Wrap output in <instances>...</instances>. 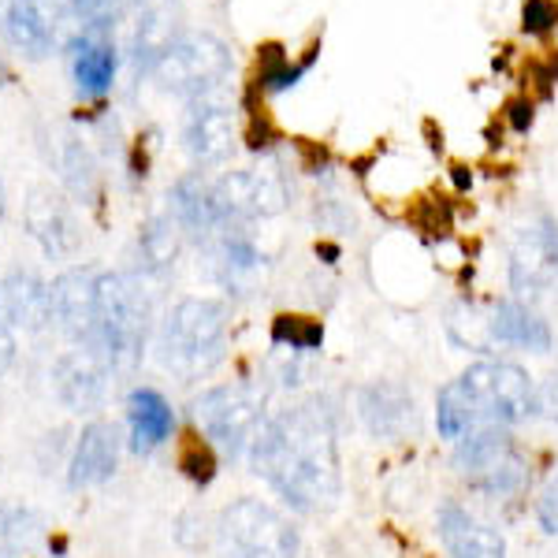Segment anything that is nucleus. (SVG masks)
<instances>
[{
    "mask_svg": "<svg viewBox=\"0 0 558 558\" xmlns=\"http://www.w3.org/2000/svg\"><path fill=\"white\" fill-rule=\"evenodd\" d=\"M357 421L376 444H402L407 436L417 432V402H413L410 387L399 380H373L357 387Z\"/></svg>",
    "mask_w": 558,
    "mask_h": 558,
    "instance_id": "9d476101",
    "label": "nucleus"
},
{
    "mask_svg": "<svg viewBox=\"0 0 558 558\" xmlns=\"http://www.w3.org/2000/svg\"><path fill=\"white\" fill-rule=\"evenodd\" d=\"M529 71H533V83L539 89V97H551L555 83H558V57L536 60V64H529Z\"/></svg>",
    "mask_w": 558,
    "mask_h": 558,
    "instance_id": "c9c22d12",
    "label": "nucleus"
},
{
    "mask_svg": "<svg viewBox=\"0 0 558 558\" xmlns=\"http://www.w3.org/2000/svg\"><path fill=\"white\" fill-rule=\"evenodd\" d=\"M34 533H38V518H34L31 510H8V514L0 518V536H4L12 547L31 544Z\"/></svg>",
    "mask_w": 558,
    "mask_h": 558,
    "instance_id": "2f4dec72",
    "label": "nucleus"
},
{
    "mask_svg": "<svg viewBox=\"0 0 558 558\" xmlns=\"http://www.w3.org/2000/svg\"><path fill=\"white\" fill-rule=\"evenodd\" d=\"M8 83H12V68H8V60H4V52H0V89H4Z\"/></svg>",
    "mask_w": 558,
    "mask_h": 558,
    "instance_id": "58836bf2",
    "label": "nucleus"
},
{
    "mask_svg": "<svg viewBox=\"0 0 558 558\" xmlns=\"http://www.w3.org/2000/svg\"><path fill=\"white\" fill-rule=\"evenodd\" d=\"M194 428L202 432V439L220 451L223 458H242L250 454L257 432L265 428V421L272 417L265 402V391L257 384L235 380V384H216L205 387L191 407Z\"/></svg>",
    "mask_w": 558,
    "mask_h": 558,
    "instance_id": "39448f33",
    "label": "nucleus"
},
{
    "mask_svg": "<svg viewBox=\"0 0 558 558\" xmlns=\"http://www.w3.org/2000/svg\"><path fill=\"white\" fill-rule=\"evenodd\" d=\"M436 533L439 544L447 547V558H507V536L458 499L439 502Z\"/></svg>",
    "mask_w": 558,
    "mask_h": 558,
    "instance_id": "4468645a",
    "label": "nucleus"
},
{
    "mask_svg": "<svg viewBox=\"0 0 558 558\" xmlns=\"http://www.w3.org/2000/svg\"><path fill=\"white\" fill-rule=\"evenodd\" d=\"M26 228H31V235L38 239V246L49 257H71L83 246V231H78L75 213H71V205L60 194H52L49 186L31 191V202H26Z\"/></svg>",
    "mask_w": 558,
    "mask_h": 558,
    "instance_id": "dca6fc26",
    "label": "nucleus"
},
{
    "mask_svg": "<svg viewBox=\"0 0 558 558\" xmlns=\"http://www.w3.org/2000/svg\"><path fill=\"white\" fill-rule=\"evenodd\" d=\"M558 26V0H525L521 4V31L529 38H544Z\"/></svg>",
    "mask_w": 558,
    "mask_h": 558,
    "instance_id": "7c9ffc66",
    "label": "nucleus"
},
{
    "mask_svg": "<svg viewBox=\"0 0 558 558\" xmlns=\"http://www.w3.org/2000/svg\"><path fill=\"white\" fill-rule=\"evenodd\" d=\"M149 339V299L142 291L138 276L101 272L97 276V324L94 350L112 373L128 376L138 368Z\"/></svg>",
    "mask_w": 558,
    "mask_h": 558,
    "instance_id": "7ed1b4c3",
    "label": "nucleus"
},
{
    "mask_svg": "<svg viewBox=\"0 0 558 558\" xmlns=\"http://www.w3.org/2000/svg\"><path fill=\"white\" fill-rule=\"evenodd\" d=\"M476 428H484L481 417H476V407H473L470 391H465V384L454 376V380H447L436 395V432L447 444H458V439H465Z\"/></svg>",
    "mask_w": 558,
    "mask_h": 558,
    "instance_id": "b1692460",
    "label": "nucleus"
},
{
    "mask_svg": "<svg viewBox=\"0 0 558 558\" xmlns=\"http://www.w3.org/2000/svg\"><path fill=\"white\" fill-rule=\"evenodd\" d=\"M120 465V432L105 421H94V425L83 428L75 451H71L68 462V481L71 488H94V484H105L108 476Z\"/></svg>",
    "mask_w": 558,
    "mask_h": 558,
    "instance_id": "aec40b11",
    "label": "nucleus"
},
{
    "mask_svg": "<svg viewBox=\"0 0 558 558\" xmlns=\"http://www.w3.org/2000/svg\"><path fill=\"white\" fill-rule=\"evenodd\" d=\"M183 142L186 153L202 165H223L231 157V146H235V123H231V112L213 97H202V101L191 105L183 123Z\"/></svg>",
    "mask_w": 558,
    "mask_h": 558,
    "instance_id": "f3484780",
    "label": "nucleus"
},
{
    "mask_svg": "<svg viewBox=\"0 0 558 558\" xmlns=\"http://www.w3.org/2000/svg\"><path fill=\"white\" fill-rule=\"evenodd\" d=\"M128 428H131V451L153 454L165 447L175 432V410L157 387H134L128 399Z\"/></svg>",
    "mask_w": 558,
    "mask_h": 558,
    "instance_id": "4be33fe9",
    "label": "nucleus"
},
{
    "mask_svg": "<svg viewBox=\"0 0 558 558\" xmlns=\"http://www.w3.org/2000/svg\"><path fill=\"white\" fill-rule=\"evenodd\" d=\"M0 213H4V191H0Z\"/></svg>",
    "mask_w": 558,
    "mask_h": 558,
    "instance_id": "a19ab883",
    "label": "nucleus"
},
{
    "mask_svg": "<svg viewBox=\"0 0 558 558\" xmlns=\"http://www.w3.org/2000/svg\"><path fill=\"white\" fill-rule=\"evenodd\" d=\"M536 410H539V417L558 425V373H547L544 380L536 384Z\"/></svg>",
    "mask_w": 558,
    "mask_h": 558,
    "instance_id": "72a5a7b5",
    "label": "nucleus"
},
{
    "mask_svg": "<svg viewBox=\"0 0 558 558\" xmlns=\"http://www.w3.org/2000/svg\"><path fill=\"white\" fill-rule=\"evenodd\" d=\"M558 279V220L539 216V223L521 231V239L510 250V291L518 299L544 294Z\"/></svg>",
    "mask_w": 558,
    "mask_h": 558,
    "instance_id": "ddd939ff",
    "label": "nucleus"
},
{
    "mask_svg": "<svg viewBox=\"0 0 558 558\" xmlns=\"http://www.w3.org/2000/svg\"><path fill=\"white\" fill-rule=\"evenodd\" d=\"M228 305L220 299H183L168 310L157 357L179 380H202L228 354Z\"/></svg>",
    "mask_w": 558,
    "mask_h": 558,
    "instance_id": "f03ea898",
    "label": "nucleus"
},
{
    "mask_svg": "<svg viewBox=\"0 0 558 558\" xmlns=\"http://www.w3.org/2000/svg\"><path fill=\"white\" fill-rule=\"evenodd\" d=\"M179 20H183L179 0H123V12L116 23H123L134 64L149 71L165 57L168 45L179 38Z\"/></svg>",
    "mask_w": 558,
    "mask_h": 558,
    "instance_id": "1a4fd4ad",
    "label": "nucleus"
},
{
    "mask_svg": "<svg viewBox=\"0 0 558 558\" xmlns=\"http://www.w3.org/2000/svg\"><path fill=\"white\" fill-rule=\"evenodd\" d=\"M451 465L465 488L492 502L518 499L533 484V462H529V454L521 451L514 432L499 425H484L470 432L465 439H458Z\"/></svg>",
    "mask_w": 558,
    "mask_h": 558,
    "instance_id": "20e7f679",
    "label": "nucleus"
},
{
    "mask_svg": "<svg viewBox=\"0 0 558 558\" xmlns=\"http://www.w3.org/2000/svg\"><path fill=\"white\" fill-rule=\"evenodd\" d=\"M64 0H0V34L26 60H45L57 49Z\"/></svg>",
    "mask_w": 558,
    "mask_h": 558,
    "instance_id": "9b49d317",
    "label": "nucleus"
},
{
    "mask_svg": "<svg viewBox=\"0 0 558 558\" xmlns=\"http://www.w3.org/2000/svg\"><path fill=\"white\" fill-rule=\"evenodd\" d=\"M313 60H317V45H313L310 52L299 60V64H291L283 52V45H265L260 49V71H257V89L260 94H279V89H291L302 83V75L313 68Z\"/></svg>",
    "mask_w": 558,
    "mask_h": 558,
    "instance_id": "a878e982",
    "label": "nucleus"
},
{
    "mask_svg": "<svg viewBox=\"0 0 558 558\" xmlns=\"http://www.w3.org/2000/svg\"><path fill=\"white\" fill-rule=\"evenodd\" d=\"M536 120V105L529 101V97H514V101H507V123L514 134H529Z\"/></svg>",
    "mask_w": 558,
    "mask_h": 558,
    "instance_id": "f704fd0d",
    "label": "nucleus"
},
{
    "mask_svg": "<svg viewBox=\"0 0 558 558\" xmlns=\"http://www.w3.org/2000/svg\"><path fill=\"white\" fill-rule=\"evenodd\" d=\"M179 470L205 488V484H213V476H216V451L205 444V439H191V444L183 447V454H179Z\"/></svg>",
    "mask_w": 558,
    "mask_h": 558,
    "instance_id": "c756f323",
    "label": "nucleus"
},
{
    "mask_svg": "<svg viewBox=\"0 0 558 558\" xmlns=\"http://www.w3.org/2000/svg\"><path fill=\"white\" fill-rule=\"evenodd\" d=\"M97 276L101 268H68L49 283V320H57V328L68 339H75L78 347L89 350L94 343V324H97Z\"/></svg>",
    "mask_w": 558,
    "mask_h": 558,
    "instance_id": "f8f14e48",
    "label": "nucleus"
},
{
    "mask_svg": "<svg viewBox=\"0 0 558 558\" xmlns=\"http://www.w3.org/2000/svg\"><path fill=\"white\" fill-rule=\"evenodd\" d=\"M168 202H172V220L179 228L205 242H209L223 223H231L228 209H223V197L216 191V179H205L202 172L179 179L172 186V194H168Z\"/></svg>",
    "mask_w": 558,
    "mask_h": 558,
    "instance_id": "2eb2a0df",
    "label": "nucleus"
},
{
    "mask_svg": "<svg viewBox=\"0 0 558 558\" xmlns=\"http://www.w3.org/2000/svg\"><path fill=\"white\" fill-rule=\"evenodd\" d=\"M108 368L94 350H71L52 368V380H57V395L64 399V407L75 413H89L105 402L108 391Z\"/></svg>",
    "mask_w": 558,
    "mask_h": 558,
    "instance_id": "6ab92c4d",
    "label": "nucleus"
},
{
    "mask_svg": "<svg viewBox=\"0 0 558 558\" xmlns=\"http://www.w3.org/2000/svg\"><path fill=\"white\" fill-rule=\"evenodd\" d=\"M216 558H299L302 533L283 510L260 499H235L216 514Z\"/></svg>",
    "mask_w": 558,
    "mask_h": 558,
    "instance_id": "423d86ee",
    "label": "nucleus"
},
{
    "mask_svg": "<svg viewBox=\"0 0 558 558\" xmlns=\"http://www.w3.org/2000/svg\"><path fill=\"white\" fill-rule=\"evenodd\" d=\"M272 347L299 354H317L324 347V324L313 317H294V313H279L272 320Z\"/></svg>",
    "mask_w": 558,
    "mask_h": 558,
    "instance_id": "cd10ccee",
    "label": "nucleus"
},
{
    "mask_svg": "<svg viewBox=\"0 0 558 558\" xmlns=\"http://www.w3.org/2000/svg\"><path fill=\"white\" fill-rule=\"evenodd\" d=\"M68 8L83 20V31L112 34V26L123 12V0H68Z\"/></svg>",
    "mask_w": 558,
    "mask_h": 558,
    "instance_id": "c85d7f7f",
    "label": "nucleus"
},
{
    "mask_svg": "<svg viewBox=\"0 0 558 558\" xmlns=\"http://www.w3.org/2000/svg\"><path fill=\"white\" fill-rule=\"evenodd\" d=\"M533 514H536V525L544 529L547 536H558V473L539 488Z\"/></svg>",
    "mask_w": 558,
    "mask_h": 558,
    "instance_id": "473e14b6",
    "label": "nucleus"
},
{
    "mask_svg": "<svg viewBox=\"0 0 558 558\" xmlns=\"http://www.w3.org/2000/svg\"><path fill=\"white\" fill-rule=\"evenodd\" d=\"M57 165H60V172H64L68 191L75 197H83V202H94L97 197V168H94V160H89L83 142L71 138V134L68 138H60Z\"/></svg>",
    "mask_w": 558,
    "mask_h": 558,
    "instance_id": "bb28decb",
    "label": "nucleus"
},
{
    "mask_svg": "<svg viewBox=\"0 0 558 558\" xmlns=\"http://www.w3.org/2000/svg\"><path fill=\"white\" fill-rule=\"evenodd\" d=\"M246 458L250 470L294 514H320V510L336 507L339 492H343L336 407L313 395V399L272 413Z\"/></svg>",
    "mask_w": 558,
    "mask_h": 558,
    "instance_id": "f257e3e1",
    "label": "nucleus"
},
{
    "mask_svg": "<svg viewBox=\"0 0 558 558\" xmlns=\"http://www.w3.org/2000/svg\"><path fill=\"white\" fill-rule=\"evenodd\" d=\"M317 257H324V265H336V260H339V246H331V242H320Z\"/></svg>",
    "mask_w": 558,
    "mask_h": 558,
    "instance_id": "4c0bfd02",
    "label": "nucleus"
},
{
    "mask_svg": "<svg viewBox=\"0 0 558 558\" xmlns=\"http://www.w3.org/2000/svg\"><path fill=\"white\" fill-rule=\"evenodd\" d=\"M8 328H41L49 320V287L34 272H12L0 279Z\"/></svg>",
    "mask_w": 558,
    "mask_h": 558,
    "instance_id": "5701e85b",
    "label": "nucleus"
},
{
    "mask_svg": "<svg viewBox=\"0 0 558 558\" xmlns=\"http://www.w3.org/2000/svg\"><path fill=\"white\" fill-rule=\"evenodd\" d=\"M0 331H8V320H4V299H0Z\"/></svg>",
    "mask_w": 558,
    "mask_h": 558,
    "instance_id": "ea45409f",
    "label": "nucleus"
},
{
    "mask_svg": "<svg viewBox=\"0 0 558 558\" xmlns=\"http://www.w3.org/2000/svg\"><path fill=\"white\" fill-rule=\"evenodd\" d=\"M451 175H454V186H458V191H470V186H473V172H470L465 165H454V168H451Z\"/></svg>",
    "mask_w": 558,
    "mask_h": 558,
    "instance_id": "e433bc0d",
    "label": "nucleus"
},
{
    "mask_svg": "<svg viewBox=\"0 0 558 558\" xmlns=\"http://www.w3.org/2000/svg\"><path fill=\"white\" fill-rule=\"evenodd\" d=\"M179 223L172 216H153L149 223H142L138 231V257L146 272H168L179 257V246H183V235H179Z\"/></svg>",
    "mask_w": 558,
    "mask_h": 558,
    "instance_id": "393cba45",
    "label": "nucleus"
},
{
    "mask_svg": "<svg viewBox=\"0 0 558 558\" xmlns=\"http://www.w3.org/2000/svg\"><path fill=\"white\" fill-rule=\"evenodd\" d=\"M458 380L470 391L481 425L518 428V425H525V421L539 417L536 380L518 362H507V357H481V362H473L465 373H458Z\"/></svg>",
    "mask_w": 558,
    "mask_h": 558,
    "instance_id": "0eeeda50",
    "label": "nucleus"
},
{
    "mask_svg": "<svg viewBox=\"0 0 558 558\" xmlns=\"http://www.w3.org/2000/svg\"><path fill=\"white\" fill-rule=\"evenodd\" d=\"M116 68L120 57H116L112 34L83 31L71 41V78L83 97H105L116 83Z\"/></svg>",
    "mask_w": 558,
    "mask_h": 558,
    "instance_id": "412c9836",
    "label": "nucleus"
},
{
    "mask_svg": "<svg viewBox=\"0 0 558 558\" xmlns=\"http://www.w3.org/2000/svg\"><path fill=\"white\" fill-rule=\"evenodd\" d=\"M484 328H488V343L529 350V354H547L555 343L551 324L544 320V313H536L533 305L521 302V299L495 302V310Z\"/></svg>",
    "mask_w": 558,
    "mask_h": 558,
    "instance_id": "a211bd4d",
    "label": "nucleus"
},
{
    "mask_svg": "<svg viewBox=\"0 0 558 558\" xmlns=\"http://www.w3.org/2000/svg\"><path fill=\"white\" fill-rule=\"evenodd\" d=\"M149 75L168 94L202 101V97H213L223 78L231 75V49L216 34H179L165 49V57L149 68Z\"/></svg>",
    "mask_w": 558,
    "mask_h": 558,
    "instance_id": "6e6552de",
    "label": "nucleus"
}]
</instances>
